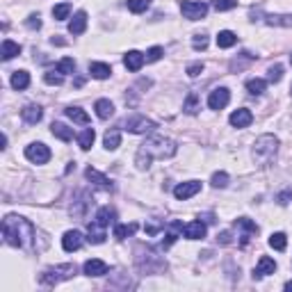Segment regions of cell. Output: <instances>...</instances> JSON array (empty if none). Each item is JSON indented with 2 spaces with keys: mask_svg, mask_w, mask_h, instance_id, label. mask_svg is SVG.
<instances>
[{
  "mask_svg": "<svg viewBox=\"0 0 292 292\" xmlns=\"http://www.w3.org/2000/svg\"><path fill=\"white\" fill-rule=\"evenodd\" d=\"M171 155H176V144L167 137H158V135H153V137H149L142 146H139L135 162H137L139 169H149L153 158L164 160V158H171Z\"/></svg>",
  "mask_w": 292,
  "mask_h": 292,
  "instance_id": "1",
  "label": "cell"
},
{
  "mask_svg": "<svg viewBox=\"0 0 292 292\" xmlns=\"http://www.w3.org/2000/svg\"><path fill=\"white\" fill-rule=\"evenodd\" d=\"M35 235V226L23 217H5L3 219V238L12 247H25Z\"/></svg>",
  "mask_w": 292,
  "mask_h": 292,
  "instance_id": "2",
  "label": "cell"
},
{
  "mask_svg": "<svg viewBox=\"0 0 292 292\" xmlns=\"http://www.w3.org/2000/svg\"><path fill=\"white\" fill-rule=\"evenodd\" d=\"M278 151V139L274 135H260L253 144V160H256L260 167H267L269 162L274 160Z\"/></svg>",
  "mask_w": 292,
  "mask_h": 292,
  "instance_id": "3",
  "label": "cell"
},
{
  "mask_svg": "<svg viewBox=\"0 0 292 292\" xmlns=\"http://www.w3.org/2000/svg\"><path fill=\"white\" fill-rule=\"evenodd\" d=\"M75 276V265H60V267H50L41 274V283L44 285H57V283L66 281V278Z\"/></svg>",
  "mask_w": 292,
  "mask_h": 292,
  "instance_id": "4",
  "label": "cell"
},
{
  "mask_svg": "<svg viewBox=\"0 0 292 292\" xmlns=\"http://www.w3.org/2000/svg\"><path fill=\"white\" fill-rule=\"evenodd\" d=\"M25 158L35 164H46L50 160V149L46 144L35 142V144H30V146H25Z\"/></svg>",
  "mask_w": 292,
  "mask_h": 292,
  "instance_id": "5",
  "label": "cell"
},
{
  "mask_svg": "<svg viewBox=\"0 0 292 292\" xmlns=\"http://www.w3.org/2000/svg\"><path fill=\"white\" fill-rule=\"evenodd\" d=\"M180 12H183V16L189 19V21H201V19H206V14H208V5H206V3L185 0V3H180Z\"/></svg>",
  "mask_w": 292,
  "mask_h": 292,
  "instance_id": "6",
  "label": "cell"
},
{
  "mask_svg": "<svg viewBox=\"0 0 292 292\" xmlns=\"http://www.w3.org/2000/svg\"><path fill=\"white\" fill-rule=\"evenodd\" d=\"M126 128L135 135H144V133H151V130L155 128V124L151 119H146V117H130V119L126 121Z\"/></svg>",
  "mask_w": 292,
  "mask_h": 292,
  "instance_id": "7",
  "label": "cell"
},
{
  "mask_svg": "<svg viewBox=\"0 0 292 292\" xmlns=\"http://www.w3.org/2000/svg\"><path fill=\"white\" fill-rule=\"evenodd\" d=\"M199 192H201V183H197V180H187V183H180L173 187V197L178 201H187Z\"/></svg>",
  "mask_w": 292,
  "mask_h": 292,
  "instance_id": "8",
  "label": "cell"
},
{
  "mask_svg": "<svg viewBox=\"0 0 292 292\" xmlns=\"http://www.w3.org/2000/svg\"><path fill=\"white\" fill-rule=\"evenodd\" d=\"M228 101H231V91H228L226 87H217V89H213L208 96L210 110H224L228 105Z\"/></svg>",
  "mask_w": 292,
  "mask_h": 292,
  "instance_id": "9",
  "label": "cell"
},
{
  "mask_svg": "<svg viewBox=\"0 0 292 292\" xmlns=\"http://www.w3.org/2000/svg\"><path fill=\"white\" fill-rule=\"evenodd\" d=\"M144 62H146V55L139 53V50H128L124 55V66L128 71H139L144 66Z\"/></svg>",
  "mask_w": 292,
  "mask_h": 292,
  "instance_id": "10",
  "label": "cell"
},
{
  "mask_svg": "<svg viewBox=\"0 0 292 292\" xmlns=\"http://www.w3.org/2000/svg\"><path fill=\"white\" fill-rule=\"evenodd\" d=\"M235 228L242 231V235H240V242H242V244H247L249 240H251V235H256V233H258V226L247 217H240L238 222H235Z\"/></svg>",
  "mask_w": 292,
  "mask_h": 292,
  "instance_id": "11",
  "label": "cell"
},
{
  "mask_svg": "<svg viewBox=\"0 0 292 292\" xmlns=\"http://www.w3.org/2000/svg\"><path fill=\"white\" fill-rule=\"evenodd\" d=\"M62 247H64V251H78V249L82 247V233L66 231L64 238H62Z\"/></svg>",
  "mask_w": 292,
  "mask_h": 292,
  "instance_id": "12",
  "label": "cell"
},
{
  "mask_svg": "<svg viewBox=\"0 0 292 292\" xmlns=\"http://www.w3.org/2000/svg\"><path fill=\"white\" fill-rule=\"evenodd\" d=\"M274 272H276V262H274L269 256H262L260 260H258L256 269H253V278H262V276L274 274Z\"/></svg>",
  "mask_w": 292,
  "mask_h": 292,
  "instance_id": "13",
  "label": "cell"
},
{
  "mask_svg": "<svg viewBox=\"0 0 292 292\" xmlns=\"http://www.w3.org/2000/svg\"><path fill=\"white\" fill-rule=\"evenodd\" d=\"M228 121H231V126H235V128H247V126L253 121V114L249 112L247 108H240L231 114V119Z\"/></svg>",
  "mask_w": 292,
  "mask_h": 292,
  "instance_id": "14",
  "label": "cell"
},
{
  "mask_svg": "<svg viewBox=\"0 0 292 292\" xmlns=\"http://www.w3.org/2000/svg\"><path fill=\"white\" fill-rule=\"evenodd\" d=\"M84 274L87 276H105L108 274V265H105L103 260H99V258H91V260H87L82 265Z\"/></svg>",
  "mask_w": 292,
  "mask_h": 292,
  "instance_id": "15",
  "label": "cell"
},
{
  "mask_svg": "<svg viewBox=\"0 0 292 292\" xmlns=\"http://www.w3.org/2000/svg\"><path fill=\"white\" fill-rule=\"evenodd\" d=\"M21 117H23L25 124L35 126V124H39V121H41V117H44V110H41L39 105H25V108L21 110Z\"/></svg>",
  "mask_w": 292,
  "mask_h": 292,
  "instance_id": "16",
  "label": "cell"
},
{
  "mask_svg": "<svg viewBox=\"0 0 292 292\" xmlns=\"http://www.w3.org/2000/svg\"><path fill=\"white\" fill-rule=\"evenodd\" d=\"M84 176H87V180H91V183H94V185H99V187H103V189H112V180H110L108 176H103V173H101L99 169L87 167Z\"/></svg>",
  "mask_w": 292,
  "mask_h": 292,
  "instance_id": "17",
  "label": "cell"
},
{
  "mask_svg": "<svg viewBox=\"0 0 292 292\" xmlns=\"http://www.w3.org/2000/svg\"><path fill=\"white\" fill-rule=\"evenodd\" d=\"M183 233H185V238H189V240H201V238H206V224L189 222V224H185Z\"/></svg>",
  "mask_w": 292,
  "mask_h": 292,
  "instance_id": "18",
  "label": "cell"
},
{
  "mask_svg": "<svg viewBox=\"0 0 292 292\" xmlns=\"http://www.w3.org/2000/svg\"><path fill=\"white\" fill-rule=\"evenodd\" d=\"M96 222H99L103 228H108L110 224H117V210L110 208V206H103V208L96 213Z\"/></svg>",
  "mask_w": 292,
  "mask_h": 292,
  "instance_id": "19",
  "label": "cell"
},
{
  "mask_svg": "<svg viewBox=\"0 0 292 292\" xmlns=\"http://www.w3.org/2000/svg\"><path fill=\"white\" fill-rule=\"evenodd\" d=\"M87 235H89V242L91 244H103L105 242V228L101 226L99 222H91L89 224V228H87Z\"/></svg>",
  "mask_w": 292,
  "mask_h": 292,
  "instance_id": "20",
  "label": "cell"
},
{
  "mask_svg": "<svg viewBox=\"0 0 292 292\" xmlns=\"http://www.w3.org/2000/svg\"><path fill=\"white\" fill-rule=\"evenodd\" d=\"M84 30H87V14H84V12H78L69 23V32L71 35H82Z\"/></svg>",
  "mask_w": 292,
  "mask_h": 292,
  "instance_id": "21",
  "label": "cell"
},
{
  "mask_svg": "<svg viewBox=\"0 0 292 292\" xmlns=\"http://www.w3.org/2000/svg\"><path fill=\"white\" fill-rule=\"evenodd\" d=\"M89 73H91V78H96V80H105V78H110V75H112V66L103 64V62H91V64H89Z\"/></svg>",
  "mask_w": 292,
  "mask_h": 292,
  "instance_id": "22",
  "label": "cell"
},
{
  "mask_svg": "<svg viewBox=\"0 0 292 292\" xmlns=\"http://www.w3.org/2000/svg\"><path fill=\"white\" fill-rule=\"evenodd\" d=\"M50 133H53L57 139H62V142H71V139H73V130H71L69 126L60 124V121H53V126H50Z\"/></svg>",
  "mask_w": 292,
  "mask_h": 292,
  "instance_id": "23",
  "label": "cell"
},
{
  "mask_svg": "<svg viewBox=\"0 0 292 292\" xmlns=\"http://www.w3.org/2000/svg\"><path fill=\"white\" fill-rule=\"evenodd\" d=\"M12 87L14 89H28L30 87V73L28 71H14L12 73Z\"/></svg>",
  "mask_w": 292,
  "mask_h": 292,
  "instance_id": "24",
  "label": "cell"
},
{
  "mask_svg": "<svg viewBox=\"0 0 292 292\" xmlns=\"http://www.w3.org/2000/svg\"><path fill=\"white\" fill-rule=\"evenodd\" d=\"M137 228H139L137 224H117V226H114V238L126 240V238H130V235H135Z\"/></svg>",
  "mask_w": 292,
  "mask_h": 292,
  "instance_id": "25",
  "label": "cell"
},
{
  "mask_svg": "<svg viewBox=\"0 0 292 292\" xmlns=\"http://www.w3.org/2000/svg\"><path fill=\"white\" fill-rule=\"evenodd\" d=\"M21 53V46L16 44V41L12 39H5L3 41V48H0V55H3V60H12V57H16V55Z\"/></svg>",
  "mask_w": 292,
  "mask_h": 292,
  "instance_id": "26",
  "label": "cell"
},
{
  "mask_svg": "<svg viewBox=\"0 0 292 292\" xmlns=\"http://www.w3.org/2000/svg\"><path fill=\"white\" fill-rule=\"evenodd\" d=\"M87 208H89V199L84 197V194H80V199H78V201H73V206H71V215L82 219L84 215H87Z\"/></svg>",
  "mask_w": 292,
  "mask_h": 292,
  "instance_id": "27",
  "label": "cell"
},
{
  "mask_svg": "<svg viewBox=\"0 0 292 292\" xmlns=\"http://www.w3.org/2000/svg\"><path fill=\"white\" fill-rule=\"evenodd\" d=\"M96 114H99V119H110L114 114V105L110 103L108 99H101V101H96Z\"/></svg>",
  "mask_w": 292,
  "mask_h": 292,
  "instance_id": "28",
  "label": "cell"
},
{
  "mask_svg": "<svg viewBox=\"0 0 292 292\" xmlns=\"http://www.w3.org/2000/svg\"><path fill=\"white\" fill-rule=\"evenodd\" d=\"M66 117H69L73 124H82V126L89 124V114L80 108H66Z\"/></svg>",
  "mask_w": 292,
  "mask_h": 292,
  "instance_id": "29",
  "label": "cell"
},
{
  "mask_svg": "<svg viewBox=\"0 0 292 292\" xmlns=\"http://www.w3.org/2000/svg\"><path fill=\"white\" fill-rule=\"evenodd\" d=\"M235 44H238V35H235V32L222 30L217 35V46H219V48H231V46H235Z\"/></svg>",
  "mask_w": 292,
  "mask_h": 292,
  "instance_id": "30",
  "label": "cell"
},
{
  "mask_svg": "<svg viewBox=\"0 0 292 292\" xmlns=\"http://www.w3.org/2000/svg\"><path fill=\"white\" fill-rule=\"evenodd\" d=\"M103 144H105V149H108V151L119 149L121 133H119V130H108V133H105V137H103Z\"/></svg>",
  "mask_w": 292,
  "mask_h": 292,
  "instance_id": "31",
  "label": "cell"
},
{
  "mask_svg": "<svg viewBox=\"0 0 292 292\" xmlns=\"http://www.w3.org/2000/svg\"><path fill=\"white\" fill-rule=\"evenodd\" d=\"M94 139H96V133H94V128H87V130H82V133H80V137H78L80 149H82V151H89L91 146H94Z\"/></svg>",
  "mask_w": 292,
  "mask_h": 292,
  "instance_id": "32",
  "label": "cell"
},
{
  "mask_svg": "<svg viewBox=\"0 0 292 292\" xmlns=\"http://www.w3.org/2000/svg\"><path fill=\"white\" fill-rule=\"evenodd\" d=\"M265 87H267V82L262 78H251V80H247V91L251 96H260L262 91H265Z\"/></svg>",
  "mask_w": 292,
  "mask_h": 292,
  "instance_id": "33",
  "label": "cell"
},
{
  "mask_svg": "<svg viewBox=\"0 0 292 292\" xmlns=\"http://www.w3.org/2000/svg\"><path fill=\"white\" fill-rule=\"evenodd\" d=\"M183 110H185V112H187V114H197L199 110H201V103H199V96L194 94V91H189V94H187V101H185V103H183Z\"/></svg>",
  "mask_w": 292,
  "mask_h": 292,
  "instance_id": "34",
  "label": "cell"
},
{
  "mask_svg": "<svg viewBox=\"0 0 292 292\" xmlns=\"http://www.w3.org/2000/svg\"><path fill=\"white\" fill-rule=\"evenodd\" d=\"M269 247L276 249V251H285V247H287L285 233H272V238H269Z\"/></svg>",
  "mask_w": 292,
  "mask_h": 292,
  "instance_id": "35",
  "label": "cell"
},
{
  "mask_svg": "<svg viewBox=\"0 0 292 292\" xmlns=\"http://www.w3.org/2000/svg\"><path fill=\"white\" fill-rule=\"evenodd\" d=\"M262 21L269 25H285V28H292V16H272V14H265Z\"/></svg>",
  "mask_w": 292,
  "mask_h": 292,
  "instance_id": "36",
  "label": "cell"
},
{
  "mask_svg": "<svg viewBox=\"0 0 292 292\" xmlns=\"http://www.w3.org/2000/svg\"><path fill=\"white\" fill-rule=\"evenodd\" d=\"M151 7V0H128V10L133 12V14H142V12H146Z\"/></svg>",
  "mask_w": 292,
  "mask_h": 292,
  "instance_id": "37",
  "label": "cell"
},
{
  "mask_svg": "<svg viewBox=\"0 0 292 292\" xmlns=\"http://www.w3.org/2000/svg\"><path fill=\"white\" fill-rule=\"evenodd\" d=\"M69 14H71V5H69V3H62V5H55V7H53V16H55V21H64V19H69Z\"/></svg>",
  "mask_w": 292,
  "mask_h": 292,
  "instance_id": "38",
  "label": "cell"
},
{
  "mask_svg": "<svg viewBox=\"0 0 292 292\" xmlns=\"http://www.w3.org/2000/svg\"><path fill=\"white\" fill-rule=\"evenodd\" d=\"M44 80H46V84H55V87H60V84L64 82V75H62L60 71H48V73H44Z\"/></svg>",
  "mask_w": 292,
  "mask_h": 292,
  "instance_id": "39",
  "label": "cell"
},
{
  "mask_svg": "<svg viewBox=\"0 0 292 292\" xmlns=\"http://www.w3.org/2000/svg\"><path fill=\"white\" fill-rule=\"evenodd\" d=\"M73 69H75V62H73V57H64V60H60V64H57V71H60L62 75H66V73H73Z\"/></svg>",
  "mask_w": 292,
  "mask_h": 292,
  "instance_id": "40",
  "label": "cell"
},
{
  "mask_svg": "<svg viewBox=\"0 0 292 292\" xmlns=\"http://www.w3.org/2000/svg\"><path fill=\"white\" fill-rule=\"evenodd\" d=\"M210 183H213V187H226V185H228V173H226V171H217V173H213Z\"/></svg>",
  "mask_w": 292,
  "mask_h": 292,
  "instance_id": "41",
  "label": "cell"
},
{
  "mask_svg": "<svg viewBox=\"0 0 292 292\" xmlns=\"http://www.w3.org/2000/svg\"><path fill=\"white\" fill-rule=\"evenodd\" d=\"M281 78H283V66L281 64L269 66V71H267V80H269V82H281Z\"/></svg>",
  "mask_w": 292,
  "mask_h": 292,
  "instance_id": "42",
  "label": "cell"
},
{
  "mask_svg": "<svg viewBox=\"0 0 292 292\" xmlns=\"http://www.w3.org/2000/svg\"><path fill=\"white\" fill-rule=\"evenodd\" d=\"M238 5V0H213V7L217 12H228Z\"/></svg>",
  "mask_w": 292,
  "mask_h": 292,
  "instance_id": "43",
  "label": "cell"
},
{
  "mask_svg": "<svg viewBox=\"0 0 292 292\" xmlns=\"http://www.w3.org/2000/svg\"><path fill=\"white\" fill-rule=\"evenodd\" d=\"M192 46H194V50H206V48H208V37H206V35H194Z\"/></svg>",
  "mask_w": 292,
  "mask_h": 292,
  "instance_id": "44",
  "label": "cell"
},
{
  "mask_svg": "<svg viewBox=\"0 0 292 292\" xmlns=\"http://www.w3.org/2000/svg\"><path fill=\"white\" fill-rule=\"evenodd\" d=\"M162 228H164L162 222H149V224H144V231L149 233V235H158Z\"/></svg>",
  "mask_w": 292,
  "mask_h": 292,
  "instance_id": "45",
  "label": "cell"
},
{
  "mask_svg": "<svg viewBox=\"0 0 292 292\" xmlns=\"http://www.w3.org/2000/svg\"><path fill=\"white\" fill-rule=\"evenodd\" d=\"M162 55H164V50L160 48V46H153L151 50H146V60H149V62H158Z\"/></svg>",
  "mask_w": 292,
  "mask_h": 292,
  "instance_id": "46",
  "label": "cell"
},
{
  "mask_svg": "<svg viewBox=\"0 0 292 292\" xmlns=\"http://www.w3.org/2000/svg\"><path fill=\"white\" fill-rule=\"evenodd\" d=\"M25 25H28L30 30H39V28H41V19H39V14H30V16H28V21H25Z\"/></svg>",
  "mask_w": 292,
  "mask_h": 292,
  "instance_id": "47",
  "label": "cell"
},
{
  "mask_svg": "<svg viewBox=\"0 0 292 292\" xmlns=\"http://www.w3.org/2000/svg\"><path fill=\"white\" fill-rule=\"evenodd\" d=\"M199 73H203V64H201V62H197V64H189L187 66V75H189V78H197Z\"/></svg>",
  "mask_w": 292,
  "mask_h": 292,
  "instance_id": "48",
  "label": "cell"
},
{
  "mask_svg": "<svg viewBox=\"0 0 292 292\" xmlns=\"http://www.w3.org/2000/svg\"><path fill=\"white\" fill-rule=\"evenodd\" d=\"M217 240H219V242H222V244H228V242H231V233H228V231L219 233V235H217Z\"/></svg>",
  "mask_w": 292,
  "mask_h": 292,
  "instance_id": "49",
  "label": "cell"
},
{
  "mask_svg": "<svg viewBox=\"0 0 292 292\" xmlns=\"http://www.w3.org/2000/svg\"><path fill=\"white\" fill-rule=\"evenodd\" d=\"M290 199H292V192L278 194V203H281V206H285V203H290Z\"/></svg>",
  "mask_w": 292,
  "mask_h": 292,
  "instance_id": "50",
  "label": "cell"
},
{
  "mask_svg": "<svg viewBox=\"0 0 292 292\" xmlns=\"http://www.w3.org/2000/svg\"><path fill=\"white\" fill-rule=\"evenodd\" d=\"M285 290H290V292H292V281H287V283H285Z\"/></svg>",
  "mask_w": 292,
  "mask_h": 292,
  "instance_id": "51",
  "label": "cell"
},
{
  "mask_svg": "<svg viewBox=\"0 0 292 292\" xmlns=\"http://www.w3.org/2000/svg\"><path fill=\"white\" fill-rule=\"evenodd\" d=\"M290 64H292V55H290Z\"/></svg>",
  "mask_w": 292,
  "mask_h": 292,
  "instance_id": "52",
  "label": "cell"
},
{
  "mask_svg": "<svg viewBox=\"0 0 292 292\" xmlns=\"http://www.w3.org/2000/svg\"><path fill=\"white\" fill-rule=\"evenodd\" d=\"M290 91H292V87H290Z\"/></svg>",
  "mask_w": 292,
  "mask_h": 292,
  "instance_id": "53",
  "label": "cell"
}]
</instances>
